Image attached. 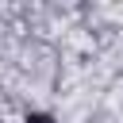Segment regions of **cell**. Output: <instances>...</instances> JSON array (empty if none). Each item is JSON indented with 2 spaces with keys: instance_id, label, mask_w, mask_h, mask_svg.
Instances as JSON below:
<instances>
[{
  "instance_id": "cell-1",
  "label": "cell",
  "mask_w": 123,
  "mask_h": 123,
  "mask_svg": "<svg viewBox=\"0 0 123 123\" xmlns=\"http://www.w3.org/2000/svg\"><path fill=\"white\" fill-rule=\"evenodd\" d=\"M27 123H50V115H31Z\"/></svg>"
}]
</instances>
